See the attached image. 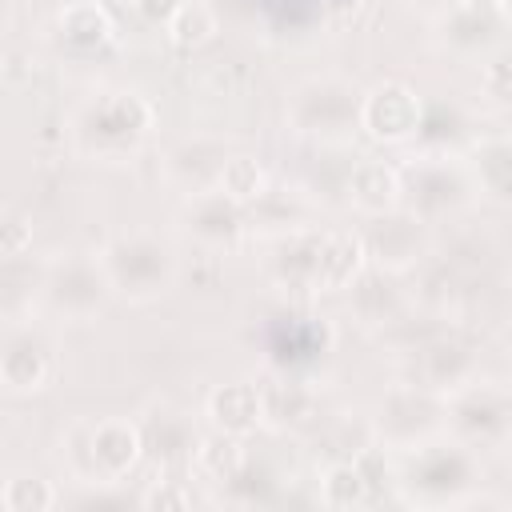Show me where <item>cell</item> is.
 I'll return each mask as SVG.
<instances>
[{"label":"cell","instance_id":"23","mask_svg":"<svg viewBox=\"0 0 512 512\" xmlns=\"http://www.w3.org/2000/svg\"><path fill=\"white\" fill-rule=\"evenodd\" d=\"M368 268V248L360 232H320V272L316 292H348L352 280Z\"/></svg>","mask_w":512,"mask_h":512},{"label":"cell","instance_id":"35","mask_svg":"<svg viewBox=\"0 0 512 512\" xmlns=\"http://www.w3.org/2000/svg\"><path fill=\"white\" fill-rule=\"evenodd\" d=\"M480 88L496 108H512V60H492L480 68Z\"/></svg>","mask_w":512,"mask_h":512},{"label":"cell","instance_id":"8","mask_svg":"<svg viewBox=\"0 0 512 512\" xmlns=\"http://www.w3.org/2000/svg\"><path fill=\"white\" fill-rule=\"evenodd\" d=\"M368 420H372L376 444L408 452V448L448 432V396L432 392V388H420L412 380H400L380 396V404Z\"/></svg>","mask_w":512,"mask_h":512},{"label":"cell","instance_id":"27","mask_svg":"<svg viewBox=\"0 0 512 512\" xmlns=\"http://www.w3.org/2000/svg\"><path fill=\"white\" fill-rule=\"evenodd\" d=\"M44 268L48 260H32V252L4 260V320L32 312V304L44 292Z\"/></svg>","mask_w":512,"mask_h":512},{"label":"cell","instance_id":"12","mask_svg":"<svg viewBox=\"0 0 512 512\" xmlns=\"http://www.w3.org/2000/svg\"><path fill=\"white\" fill-rule=\"evenodd\" d=\"M176 224L204 252H228V248H236L248 236V212H244V204L232 200L220 188L184 196V204L176 212Z\"/></svg>","mask_w":512,"mask_h":512},{"label":"cell","instance_id":"36","mask_svg":"<svg viewBox=\"0 0 512 512\" xmlns=\"http://www.w3.org/2000/svg\"><path fill=\"white\" fill-rule=\"evenodd\" d=\"M0 252H4V260H8V256H24V252H32V224L20 220V216H12V220L4 224Z\"/></svg>","mask_w":512,"mask_h":512},{"label":"cell","instance_id":"13","mask_svg":"<svg viewBox=\"0 0 512 512\" xmlns=\"http://www.w3.org/2000/svg\"><path fill=\"white\" fill-rule=\"evenodd\" d=\"M360 236H364L368 260L376 268H388V272H400V276L408 268H420L428 260V252H432L428 224L408 208H392V212L368 216V228Z\"/></svg>","mask_w":512,"mask_h":512},{"label":"cell","instance_id":"7","mask_svg":"<svg viewBox=\"0 0 512 512\" xmlns=\"http://www.w3.org/2000/svg\"><path fill=\"white\" fill-rule=\"evenodd\" d=\"M112 280L104 272L100 252H60L48 256L44 268V292L40 304L48 316L64 320V324H88L104 312V304L112 300Z\"/></svg>","mask_w":512,"mask_h":512},{"label":"cell","instance_id":"11","mask_svg":"<svg viewBox=\"0 0 512 512\" xmlns=\"http://www.w3.org/2000/svg\"><path fill=\"white\" fill-rule=\"evenodd\" d=\"M400 372H404V380L448 396L460 384H468V380L480 376V352L456 328H444V332L428 336L424 344L400 352Z\"/></svg>","mask_w":512,"mask_h":512},{"label":"cell","instance_id":"25","mask_svg":"<svg viewBox=\"0 0 512 512\" xmlns=\"http://www.w3.org/2000/svg\"><path fill=\"white\" fill-rule=\"evenodd\" d=\"M344 192H348V204L364 216L392 212V208H400V168H392L384 160H360V164H352Z\"/></svg>","mask_w":512,"mask_h":512},{"label":"cell","instance_id":"9","mask_svg":"<svg viewBox=\"0 0 512 512\" xmlns=\"http://www.w3.org/2000/svg\"><path fill=\"white\" fill-rule=\"evenodd\" d=\"M448 436H456L472 452L504 448L512 440V388L476 376L448 392Z\"/></svg>","mask_w":512,"mask_h":512},{"label":"cell","instance_id":"10","mask_svg":"<svg viewBox=\"0 0 512 512\" xmlns=\"http://www.w3.org/2000/svg\"><path fill=\"white\" fill-rule=\"evenodd\" d=\"M56 376V344L52 336L32 320L16 316L4 320V340H0V384L12 396H32L44 392Z\"/></svg>","mask_w":512,"mask_h":512},{"label":"cell","instance_id":"30","mask_svg":"<svg viewBox=\"0 0 512 512\" xmlns=\"http://www.w3.org/2000/svg\"><path fill=\"white\" fill-rule=\"evenodd\" d=\"M272 348L284 364H300L312 360L328 348V328L304 316H280V324L272 328Z\"/></svg>","mask_w":512,"mask_h":512},{"label":"cell","instance_id":"31","mask_svg":"<svg viewBox=\"0 0 512 512\" xmlns=\"http://www.w3.org/2000/svg\"><path fill=\"white\" fill-rule=\"evenodd\" d=\"M316 444H324V448H316V452H324L328 464H336V460H360L368 448H376V432H372V420H368V416H364V420L340 416V420H332V424H320Z\"/></svg>","mask_w":512,"mask_h":512},{"label":"cell","instance_id":"28","mask_svg":"<svg viewBox=\"0 0 512 512\" xmlns=\"http://www.w3.org/2000/svg\"><path fill=\"white\" fill-rule=\"evenodd\" d=\"M244 464H248V452H244L240 436L220 432V428H216L212 436H204V440H200L196 460H192V468H196L208 484H228L232 476H240V472H244Z\"/></svg>","mask_w":512,"mask_h":512},{"label":"cell","instance_id":"17","mask_svg":"<svg viewBox=\"0 0 512 512\" xmlns=\"http://www.w3.org/2000/svg\"><path fill=\"white\" fill-rule=\"evenodd\" d=\"M228 160H232V152H228L224 140H216V136H188V140H180L176 148L164 152L160 172H164V180L172 188L192 196V192L220 188V176H224Z\"/></svg>","mask_w":512,"mask_h":512},{"label":"cell","instance_id":"2","mask_svg":"<svg viewBox=\"0 0 512 512\" xmlns=\"http://www.w3.org/2000/svg\"><path fill=\"white\" fill-rule=\"evenodd\" d=\"M60 460L80 484H120L144 460L140 420L92 416L60 436Z\"/></svg>","mask_w":512,"mask_h":512},{"label":"cell","instance_id":"20","mask_svg":"<svg viewBox=\"0 0 512 512\" xmlns=\"http://www.w3.org/2000/svg\"><path fill=\"white\" fill-rule=\"evenodd\" d=\"M316 272H320V232L316 228H300V232L272 240L268 276L276 288L296 292V296H316Z\"/></svg>","mask_w":512,"mask_h":512},{"label":"cell","instance_id":"21","mask_svg":"<svg viewBox=\"0 0 512 512\" xmlns=\"http://www.w3.org/2000/svg\"><path fill=\"white\" fill-rule=\"evenodd\" d=\"M248 232L252 236H264V240H280L288 232H300V228H312V204L300 188H276L268 184V192L260 200H252L248 208Z\"/></svg>","mask_w":512,"mask_h":512},{"label":"cell","instance_id":"15","mask_svg":"<svg viewBox=\"0 0 512 512\" xmlns=\"http://www.w3.org/2000/svg\"><path fill=\"white\" fill-rule=\"evenodd\" d=\"M416 292H408V284L400 280V272H388V268H364L352 288H348V312L356 316V324L372 328V332H384L392 328L400 316H408L416 308Z\"/></svg>","mask_w":512,"mask_h":512},{"label":"cell","instance_id":"33","mask_svg":"<svg viewBox=\"0 0 512 512\" xmlns=\"http://www.w3.org/2000/svg\"><path fill=\"white\" fill-rule=\"evenodd\" d=\"M268 172H264V164L260 160H252V156H236L232 152V160H228V168H224V176H220V192H228L232 200H240L244 208L252 204V200H260L264 192H268Z\"/></svg>","mask_w":512,"mask_h":512},{"label":"cell","instance_id":"1","mask_svg":"<svg viewBox=\"0 0 512 512\" xmlns=\"http://www.w3.org/2000/svg\"><path fill=\"white\" fill-rule=\"evenodd\" d=\"M156 128V108L136 88H96L68 116V144L84 160H132Z\"/></svg>","mask_w":512,"mask_h":512},{"label":"cell","instance_id":"6","mask_svg":"<svg viewBox=\"0 0 512 512\" xmlns=\"http://www.w3.org/2000/svg\"><path fill=\"white\" fill-rule=\"evenodd\" d=\"M476 196L480 192H476L468 164H460L448 152H432L400 168V208L416 212L424 224H440V220L468 212Z\"/></svg>","mask_w":512,"mask_h":512},{"label":"cell","instance_id":"16","mask_svg":"<svg viewBox=\"0 0 512 512\" xmlns=\"http://www.w3.org/2000/svg\"><path fill=\"white\" fill-rule=\"evenodd\" d=\"M140 432H144V456L156 464V468H184L196 460V448H200V432H196V420L192 412L176 408V404H152L140 420Z\"/></svg>","mask_w":512,"mask_h":512},{"label":"cell","instance_id":"4","mask_svg":"<svg viewBox=\"0 0 512 512\" xmlns=\"http://www.w3.org/2000/svg\"><path fill=\"white\" fill-rule=\"evenodd\" d=\"M360 104L364 92L348 76H308L292 88L284 104L288 132L316 140V144H348L360 132Z\"/></svg>","mask_w":512,"mask_h":512},{"label":"cell","instance_id":"14","mask_svg":"<svg viewBox=\"0 0 512 512\" xmlns=\"http://www.w3.org/2000/svg\"><path fill=\"white\" fill-rule=\"evenodd\" d=\"M424 124V100L412 84L404 80H380L376 88L364 92L360 104V132H368L380 144H408L420 136Z\"/></svg>","mask_w":512,"mask_h":512},{"label":"cell","instance_id":"24","mask_svg":"<svg viewBox=\"0 0 512 512\" xmlns=\"http://www.w3.org/2000/svg\"><path fill=\"white\" fill-rule=\"evenodd\" d=\"M476 192L500 208H512V136H480L468 152Z\"/></svg>","mask_w":512,"mask_h":512},{"label":"cell","instance_id":"19","mask_svg":"<svg viewBox=\"0 0 512 512\" xmlns=\"http://www.w3.org/2000/svg\"><path fill=\"white\" fill-rule=\"evenodd\" d=\"M112 40H116V24H112L108 8L96 0L64 4L52 20V44L64 56L88 60V56H100L104 48H112Z\"/></svg>","mask_w":512,"mask_h":512},{"label":"cell","instance_id":"18","mask_svg":"<svg viewBox=\"0 0 512 512\" xmlns=\"http://www.w3.org/2000/svg\"><path fill=\"white\" fill-rule=\"evenodd\" d=\"M500 8L492 0H452L436 16V40L456 56H480L496 44Z\"/></svg>","mask_w":512,"mask_h":512},{"label":"cell","instance_id":"29","mask_svg":"<svg viewBox=\"0 0 512 512\" xmlns=\"http://www.w3.org/2000/svg\"><path fill=\"white\" fill-rule=\"evenodd\" d=\"M320 500L332 504V508H352V504L372 500V476H368L364 456L360 460H336V464H328L324 476H320Z\"/></svg>","mask_w":512,"mask_h":512},{"label":"cell","instance_id":"32","mask_svg":"<svg viewBox=\"0 0 512 512\" xmlns=\"http://www.w3.org/2000/svg\"><path fill=\"white\" fill-rule=\"evenodd\" d=\"M164 36H168L172 48L192 52V48H200V44H208V40L216 36V12H212L208 4H200V0H184V4L164 20Z\"/></svg>","mask_w":512,"mask_h":512},{"label":"cell","instance_id":"26","mask_svg":"<svg viewBox=\"0 0 512 512\" xmlns=\"http://www.w3.org/2000/svg\"><path fill=\"white\" fill-rule=\"evenodd\" d=\"M208 420L220 428V432H232V436H248L264 424V396L256 384L248 380H232V384H220L208 404H204Z\"/></svg>","mask_w":512,"mask_h":512},{"label":"cell","instance_id":"5","mask_svg":"<svg viewBox=\"0 0 512 512\" xmlns=\"http://www.w3.org/2000/svg\"><path fill=\"white\" fill-rule=\"evenodd\" d=\"M100 260L112 280V292L128 304H152V300L168 296L180 276V260H176L172 244L144 228L112 236L100 248Z\"/></svg>","mask_w":512,"mask_h":512},{"label":"cell","instance_id":"37","mask_svg":"<svg viewBox=\"0 0 512 512\" xmlns=\"http://www.w3.org/2000/svg\"><path fill=\"white\" fill-rule=\"evenodd\" d=\"M140 504H160V508H172V504H192V492L180 488V480H160V488L144 492Z\"/></svg>","mask_w":512,"mask_h":512},{"label":"cell","instance_id":"22","mask_svg":"<svg viewBox=\"0 0 512 512\" xmlns=\"http://www.w3.org/2000/svg\"><path fill=\"white\" fill-rule=\"evenodd\" d=\"M260 396H264V424H272L280 432H304V428L324 424V404H320L316 388H308L300 380H268L260 388Z\"/></svg>","mask_w":512,"mask_h":512},{"label":"cell","instance_id":"38","mask_svg":"<svg viewBox=\"0 0 512 512\" xmlns=\"http://www.w3.org/2000/svg\"><path fill=\"white\" fill-rule=\"evenodd\" d=\"M496 8H500V16H508V20H512V0H496Z\"/></svg>","mask_w":512,"mask_h":512},{"label":"cell","instance_id":"34","mask_svg":"<svg viewBox=\"0 0 512 512\" xmlns=\"http://www.w3.org/2000/svg\"><path fill=\"white\" fill-rule=\"evenodd\" d=\"M56 500H60L56 488L48 480H40V476H8L4 488H0V504L8 512H44Z\"/></svg>","mask_w":512,"mask_h":512},{"label":"cell","instance_id":"3","mask_svg":"<svg viewBox=\"0 0 512 512\" xmlns=\"http://www.w3.org/2000/svg\"><path fill=\"white\" fill-rule=\"evenodd\" d=\"M480 484V460L456 436H432L404 452L396 488L412 504H464Z\"/></svg>","mask_w":512,"mask_h":512}]
</instances>
